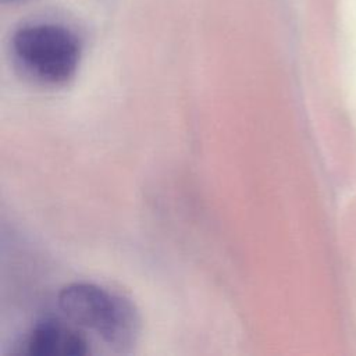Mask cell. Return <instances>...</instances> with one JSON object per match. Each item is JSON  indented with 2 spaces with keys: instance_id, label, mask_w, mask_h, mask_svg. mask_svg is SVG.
I'll use <instances>...</instances> for the list:
<instances>
[{
  "instance_id": "6da1fadb",
  "label": "cell",
  "mask_w": 356,
  "mask_h": 356,
  "mask_svg": "<svg viewBox=\"0 0 356 356\" xmlns=\"http://www.w3.org/2000/svg\"><path fill=\"white\" fill-rule=\"evenodd\" d=\"M13 54L19 67L36 81L57 85L76 71L81 46L65 26L33 22L21 26L13 36Z\"/></svg>"
},
{
  "instance_id": "7a4b0ae2",
  "label": "cell",
  "mask_w": 356,
  "mask_h": 356,
  "mask_svg": "<svg viewBox=\"0 0 356 356\" xmlns=\"http://www.w3.org/2000/svg\"><path fill=\"white\" fill-rule=\"evenodd\" d=\"M58 306L75 324L110 343H127L135 332V317L128 303L95 284L67 285L58 295Z\"/></svg>"
},
{
  "instance_id": "3957f363",
  "label": "cell",
  "mask_w": 356,
  "mask_h": 356,
  "mask_svg": "<svg viewBox=\"0 0 356 356\" xmlns=\"http://www.w3.org/2000/svg\"><path fill=\"white\" fill-rule=\"evenodd\" d=\"M89 352L82 332L58 321H43L32 328L18 353L28 356H83Z\"/></svg>"
}]
</instances>
